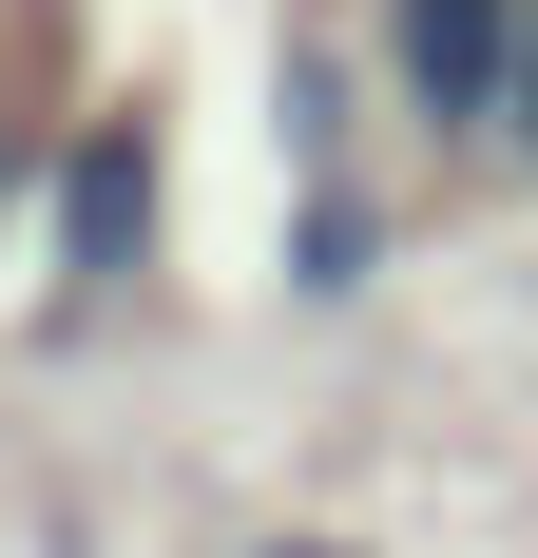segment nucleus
I'll return each instance as SVG.
<instances>
[{
  "instance_id": "1",
  "label": "nucleus",
  "mask_w": 538,
  "mask_h": 558,
  "mask_svg": "<svg viewBox=\"0 0 538 558\" xmlns=\"http://www.w3.org/2000/svg\"><path fill=\"white\" fill-rule=\"evenodd\" d=\"M155 231H173V97H77L58 116V173H39V251L58 289H135L155 270Z\"/></svg>"
},
{
  "instance_id": "2",
  "label": "nucleus",
  "mask_w": 538,
  "mask_h": 558,
  "mask_svg": "<svg viewBox=\"0 0 538 558\" xmlns=\"http://www.w3.org/2000/svg\"><path fill=\"white\" fill-rule=\"evenodd\" d=\"M366 39H384V116L481 173L500 97H519V0H366Z\"/></svg>"
},
{
  "instance_id": "3",
  "label": "nucleus",
  "mask_w": 538,
  "mask_h": 558,
  "mask_svg": "<svg viewBox=\"0 0 538 558\" xmlns=\"http://www.w3.org/2000/svg\"><path fill=\"white\" fill-rule=\"evenodd\" d=\"M384 251H404V231H384V193H308V213H289V289H308V308H346Z\"/></svg>"
},
{
  "instance_id": "4",
  "label": "nucleus",
  "mask_w": 538,
  "mask_h": 558,
  "mask_svg": "<svg viewBox=\"0 0 538 558\" xmlns=\"http://www.w3.org/2000/svg\"><path fill=\"white\" fill-rule=\"evenodd\" d=\"M289 173L346 193V58H327V39H289Z\"/></svg>"
},
{
  "instance_id": "5",
  "label": "nucleus",
  "mask_w": 538,
  "mask_h": 558,
  "mask_svg": "<svg viewBox=\"0 0 538 558\" xmlns=\"http://www.w3.org/2000/svg\"><path fill=\"white\" fill-rule=\"evenodd\" d=\"M481 173H519V193H538V0H519V97H500V155Z\"/></svg>"
},
{
  "instance_id": "6",
  "label": "nucleus",
  "mask_w": 538,
  "mask_h": 558,
  "mask_svg": "<svg viewBox=\"0 0 538 558\" xmlns=\"http://www.w3.org/2000/svg\"><path fill=\"white\" fill-rule=\"evenodd\" d=\"M231 558H366V539H327V520H269V539H231Z\"/></svg>"
}]
</instances>
